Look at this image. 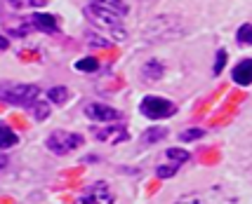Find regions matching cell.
I'll return each mask as SVG.
<instances>
[{
  "instance_id": "8",
  "label": "cell",
  "mask_w": 252,
  "mask_h": 204,
  "mask_svg": "<svg viewBox=\"0 0 252 204\" xmlns=\"http://www.w3.org/2000/svg\"><path fill=\"white\" fill-rule=\"evenodd\" d=\"M231 80H233L236 85H241V87L252 85V59H243L238 66H233Z\"/></svg>"
},
{
  "instance_id": "16",
  "label": "cell",
  "mask_w": 252,
  "mask_h": 204,
  "mask_svg": "<svg viewBox=\"0 0 252 204\" xmlns=\"http://www.w3.org/2000/svg\"><path fill=\"white\" fill-rule=\"evenodd\" d=\"M47 97L52 103H66L68 101V89L66 87H52L50 92H47Z\"/></svg>"
},
{
  "instance_id": "18",
  "label": "cell",
  "mask_w": 252,
  "mask_h": 204,
  "mask_svg": "<svg viewBox=\"0 0 252 204\" xmlns=\"http://www.w3.org/2000/svg\"><path fill=\"white\" fill-rule=\"evenodd\" d=\"M238 43L252 45V24H243L241 28H238Z\"/></svg>"
},
{
  "instance_id": "11",
  "label": "cell",
  "mask_w": 252,
  "mask_h": 204,
  "mask_svg": "<svg viewBox=\"0 0 252 204\" xmlns=\"http://www.w3.org/2000/svg\"><path fill=\"white\" fill-rule=\"evenodd\" d=\"M17 143H19V136L12 131V127L0 125V148H2V151H7V148L17 146Z\"/></svg>"
},
{
  "instance_id": "24",
  "label": "cell",
  "mask_w": 252,
  "mask_h": 204,
  "mask_svg": "<svg viewBox=\"0 0 252 204\" xmlns=\"http://www.w3.org/2000/svg\"><path fill=\"white\" fill-rule=\"evenodd\" d=\"M5 164H7V160H5V155H0V169H2Z\"/></svg>"
},
{
  "instance_id": "20",
  "label": "cell",
  "mask_w": 252,
  "mask_h": 204,
  "mask_svg": "<svg viewBox=\"0 0 252 204\" xmlns=\"http://www.w3.org/2000/svg\"><path fill=\"white\" fill-rule=\"evenodd\" d=\"M76 68L78 71H88V73H92V71H97L99 68V64H97V59L90 56V59H80V61L76 64Z\"/></svg>"
},
{
  "instance_id": "2",
  "label": "cell",
  "mask_w": 252,
  "mask_h": 204,
  "mask_svg": "<svg viewBox=\"0 0 252 204\" xmlns=\"http://www.w3.org/2000/svg\"><path fill=\"white\" fill-rule=\"evenodd\" d=\"M40 97V89L35 85H14V82H5L0 85V101L12 103V106H33Z\"/></svg>"
},
{
  "instance_id": "19",
  "label": "cell",
  "mask_w": 252,
  "mask_h": 204,
  "mask_svg": "<svg viewBox=\"0 0 252 204\" xmlns=\"http://www.w3.org/2000/svg\"><path fill=\"white\" fill-rule=\"evenodd\" d=\"M33 113H35V120H47L50 118V106L35 101V103H33Z\"/></svg>"
},
{
  "instance_id": "3",
  "label": "cell",
  "mask_w": 252,
  "mask_h": 204,
  "mask_svg": "<svg viewBox=\"0 0 252 204\" xmlns=\"http://www.w3.org/2000/svg\"><path fill=\"white\" fill-rule=\"evenodd\" d=\"M175 204H236V200L224 193L221 188H208V190L182 195Z\"/></svg>"
},
{
  "instance_id": "7",
  "label": "cell",
  "mask_w": 252,
  "mask_h": 204,
  "mask_svg": "<svg viewBox=\"0 0 252 204\" xmlns=\"http://www.w3.org/2000/svg\"><path fill=\"white\" fill-rule=\"evenodd\" d=\"M85 115L94 122H121L123 113L116 110L111 106H104V103H88L85 106Z\"/></svg>"
},
{
  "instance_id": "5",
  "label": "cell",
  "mask_w": 252,
  "mask_h": 204,
  "mask_svg": "<svg viewBox=\"0 0 252 204\" xmlns=\"http://www.w3.org/2000/svg\"><path fill=\"white\" fill-rule=\"evenodd\" d=\"M139 110H142L146 118H151V120H165V118H170V115L175 113L177 106L170 101V99L146 97L142 103H139Z\"/></svg>"
},
{
  "instance_id": "17",
  "label": "cell",
  "mask_w": 252,
  "mask_h": 204,
  "mask_svg": "<svg viewBox=\"0 0 252 204\" xmlns=\"http://www.w3.org/2000/svg\"><path fill=\"white\" fill-rule=\"evenodd\" d=\"M167 160L177 162V164H184V162L191 160V155H189L187 151H182V148H170V151H167Z\"/></svg>"
},
{
  "instance_id": "21",
  "label": "cell",
  "mask_w": 252,
  "mask_h": 204,
  "mask_svg": "<svg viewBox=\"0 0 252 204\" xmlns=\"http://www.w3.org/2000/svg\"><path fill=\"white\" fill-rule=\"evenodd\" d=\"M224 64H226V52H224V50H220V52H217V59H215V66H212L215 76H220L221 71H224Z\"/></svg>"
},
{
  "instance_id": "23",
  "label": "cell",
  "mask_w": 252,
  "mask_h": 204,
  "mask_svg": "<svg viewBox=\"0 0 252 204\" xmlns=\"http://www.w3.org/2000/svg\"><path fill=\"white\" fill-rule=\"evenodd\" d=\"M7 47H10V40H7L5 35H0V52H2V50H7Z\"/></svg>"
},
{
  "instance_id": "6",
  "label": "cell",
  "mask_w": 252,
  "mask_h": 204,
  "mask_svg": "<svg viewBox=\"0 0 252 204\" xmlns=\"http://www.w3.org/2000/svg\"><path fill=\"white\" fill-rule=\"evenodd\" d=\"M76 204H113V193H111V188L106 183L97 181L83 190V195L78 197Z\"/></svg>"
},
{
  "instance_id": "9",
  "label": "cell",
  "mask_w": 252,
  "mask_h": 204,
  "mask_svg": "<svg viewBox=\"0 0 252 204\" xmlns=\"http://www.w3.org/2000/svg\"><path fill=\"white\" fill-rule=\"evenodd\" d=\"M127 129L125 127H109V129H94V139L99 141H109V143H121L127 141Z\"/></svg>"
},
{
  "instance_id": "4",
  "label": "cell",
  "mask_w": 252,
  "mask_h": 204,
  "mask_svg": "<svg viewBox=\"0 0 252 204\" xmlns=\"http://www.w3.org/2000/svg\"><path fill=\"white\" fill-rule=\"evenodd\" d=\"M47 148L55 155H68L71 151H76L83 146V134H73V131H52L47 136Z\"/></svg>"
},
{
  "instance_id": "13",
  "label": "cell",
  "mask_w": 252,
  "mask_h": 204,
  "mask_svg": "<svg viewBox=\"0 0 252 204\" xmlns=\"http://www.w3.org/2000/svg\"><path fill=\"white\" fill-rule=\"evenodd\" d=\"M12 10H35V7H45L47 0H5Z\"/></svg>"
},
{
  "instance_id": "12",
  "label": "cell",
  "mask_w": 252,
  "mask_h": 204,
  "mask_svg": "<svg viewBox=\"0 0 252 204\" xmlns=\"http://www.w3.org/2000/svg\"><path fill=\"white\" fill-rule=\"evenodd\" d=\"M163 64H158V61H149V64L144 66L142 76L146 82H156V80H160V76H163Z\"/></svg>"
},
{
  "instance_id": "15",
  "label": "cell",
  "mask_w": 252,
  "mask_h": 204,
  "mask_svg": "<svg viewBox=\"0 0 252 204\" xmlns=\"http://www.w3.org/2000/svg\"><path fill=\"white\" fill-rule=\"evenodd\" d=\"M179 167H182V164H177V162H167V164H160V167H158V169H156V176H158V178H170V176H175L177 172H179Z\"/></svg>"
},
{
  "instance_id": "22",
  "label": "cell",
  "mask_w": 252,
  "mask_h": 204,
  "mask_svg": "<svg viewBox=\"0 0 252 204\" xmlns=\"http://www.w3.org/2000/svg\"><path fill=\"white\" fill-rule=\"evenodd\" d=\"M205 131L203 129H187L184 134H182V141H193V139H200Z\"/></svg>"
},
{
  "instance_id": "14",
  "label": "cell",
  "mask_w": 252,
  "mask_h": 204,
  "mask_svg": "<svg viewBox=\"0 0 252 204\" xmlns=\"http://www.w3.org/2000/svg\"><path fill=\"white\" fill-rule=\"evenodd\" d=\"M165 136H167V129L151 127V129H146V134L142 136V141H144V143H158V141H163Z\"/></svg>"
},
{
  "instance_id": "10",
  "label": "cell",
  "mask_w": 252,
  "mask_h": 204,
  "mask_svg": "<svg viewBox=\"0 0 252 204\" xmlns=\"http://www.w3.org/2000/svg\"><path fill=\"white\" fill-rule=\"evenodd\" d=\"M31 24L35 31H45V33H57V17L55 14H33Z\"/></svg>"
},
{
  "instance_id": "1",
  "label": "cell",
  "mask_w": 252,
  "mask_h": 204,
  "mask_svg": "<svg viewBox=\"0 0 252 204\" xmlns=\"http://www.w3.org/2000/svg\"><path fill=\"white\" fill-rule=\"evenodd\" d=\"M85 17L104 33L113 35V40H123V17L127 14V5L123 0H90L85 5Z\"/></svg>"
}]
</instances>
